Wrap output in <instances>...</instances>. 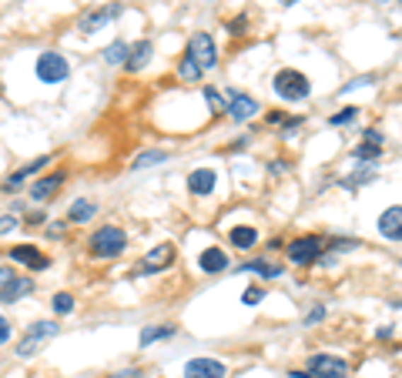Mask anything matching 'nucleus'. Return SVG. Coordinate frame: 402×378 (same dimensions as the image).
Segmentation results:
<instances>
[{
    "label": "nucleus",
    "instance_id": "f257e3e1",
    "mask_svg": "<svg viewBox=\"0 0 402 378\" xmlns=\"http://www.w3.org/2000/svg\"><path fill=\"white\" fill-rule=\"evenodd\" d=\"M88 248H91V254H94V258H117V254L127 248V235L121 231V228L104 225V228H98V231L91 235Z\"/></svg>",
    "mask_w": 402,
    "mask_h": 378
},
{
    "label": "nucleus",
    "instance_id": "f03ea898",
    "mask_svg": "<svg viewBox=\"0 0 402 378\" xmlns=\"http://www.w3.org/2000/svg\"><path fill=\"white\" fill-rule=\"evenodd\" d=\"M54 335H57V321H34V325H27L24 338L17 341V355H21V358L38 355Z\"/></svg>",
    "mask_w": 402,
    "mask_h": 378
},
{
    "label": "nucleus",
    "instance_id": "7ed1b4c3",
    "mask_svg": "<svg viewBox=\"0 0 402 378\" xmlns=\"http://www.w3.org/2000/svg\"><path fill=\"white\" fill-rule=\"evenodd\" d=\"M275 90L278 98H285V101H305L309 94H312V84H309V77L302 74V71H278L275 74Z\"/></svg>",
    "mask_w": 402,
    "mask_h": 378
},
{
    "label": "nucleus",
    "instance_id": "20e7f679",
    "mask_svg": "<svg viewBox=\"0 0 402 378\" xmlns=\"http://www.w3.org/2000/svg\"><path fill=\"white\" fill-rule=\"evenodd\" d=\"M34 71H38L40 84H61V81H67V74H71V64H67V57H61V54L44 51L38 57V64H34Z\"/></svg>",
    "mask_w": 402,
    "mask_h": 378
},
{
    "label": "nucleus",
    "instance_id": "39448f33",
    "mask_svg": "<svg viewBox=\"0 0 402 378\" xmlns=\"http://www.w3.org/2000/svg\"><path fill=\"white\" fill-rule=\"evenodd\" d=\"M188 57L198 64L201 71H212L214 64H218V51H214L212 34H195L188 44Z\"/></svg>",
    "mask_w": 402,
    "mask_h": 378
},
{
    "label": "nucleus",
    "instance_id": "423d86ee",
    "mask_svg": "<svg viewBox=\"0 0 402 378\" xmlns=\"http://www.w3.org/2000/svg\"><path fill=\"white\" fill-rule=\"evenodd\" d=\"M309 375L312 378H345L349 375V365L335 358V355H312L309 358Z\"/></svg>",
    "mask_w": 402,
    "mask_h": 378
},
{
    "label": "nucleus",
    "instance_id": "0eeeda50",
    "mask_svg": "<svg viewBox=\"0 0 402 378\" xmlns=\"http://www.w3.org/2000/svg\"><path fill=\"white\" fill-rule=\"evenodd\" d=\"M318 252H322V241L315 238V235H309V238H295L289 244V258L295 261V265H312L315 258H318Z\"/></svg>",
    "mask_w": 402,
    "mask_h": 378
},
{
    "label": "nucleus",
    "instance_id": "6e6552de",
    "mask_svg": "<svg viewBox=\"0 0 402 378\" xmlns=\"http://www.w3.org/2000/svg\"><path fill=\"white\" fill-rule=\"evenodd\" d=\"M175 261V244H154L148 254H144V261H141V271L144 275H154V271H164V268Z\"/></svg>",
    "mask_w": 402,
    "mask_h": 378
},
{
    "label": "nucleus",
    "instance_id": "1a4fd4ad",
    "mask_svg": "<svg viewBox=\"0 0 402 378\" xmlns=\"http://www.w3.org/2000/svg\"><path fill=\"white\" fill-rule=\"evenodd\" d=\"M11 258L17 261V265H27L30 271H44V268H50V258L38 252V244H17V248H11Z\"/></svg>",
    "mask_w": 402,
    "mask_h": 378
},
{
    "label": "nucleus",
    "instance_id": "9d476101",
    "mask_svg": "<svg viewBox=\"0 0 402 378\" xmlns=\"http://www.w3.org/2000/svg\"><path fill=\"white\" fill-rule=\"evenodd\" d=\"M121 13V4H108V7H100V11H91L81 17V34H94V30H100L104 24H111L114 17Z\"/></svg>",
    "mask_w": 402,
    "mask_h": 378
},
{
    "label": "nucleus",
    "instance_id": "9b49d317",
    "mask_svg": "<svg viewBox=\"0 0 402 378\" xmlns=\"http://www.w3.org/2000/svg\"><path fill=\"white\" fill-rule=\"evenodd\" d=\"M185 378H225V365L214 358H191L185 365Z\"/></svg>",
    "mask_w": 402,
    "mask_h": 378
},
{
    "label": "nucleus",
    "instance_id": "f8f14e48",
    "mask_svg": "<svg viewBox=\"0 0 402 378\" xmlns=\"http://www.w3.org/2000/svg\"><path fill=\"white\" fill-rule=\"evenodd\" d=\"M44 164H50V154H44V158H34V161H27L24 167H21V171H13V175L7 177V181H4V191H7V194H13V191L21 188V184H24V181H27L30 175L44 171Z\"/></svg>",
    "mask_w": 402,
    "mask_h": 378
},
{
    "label": "nucleus",
    "instance_id": "ddd939ff",
    "mask_svg": "<svg viewBox=\"0 0 402 378\" xmlns=\"http://www.w3.org/2000/svg\"><path fill=\"white\" fill-rule=\"evenodd\" d=\"M379 231H382V238L402 241V204L382 211V218H379Z\"/></svg>",
    "mask_w": 402,
    "mask_h": 378
},
{
    "label": "nucleus",
    "instance_id": "4468645a",
    "mask_svg": "<svg viewBox=\"0 0 402 378\" xmlns=\"http://www.w3.org/2000/svg\"><path fill=\"white\" fill-rule=\"evenodd\" d=\"M30 291H34V281H30V278H17V275H13L7 285H0V302L13 305V302H21V298H27Z\"/></svg>",
    "mask_w": 402,
    "mask_h": 378
},
{
    "label": "nucleus",
    "instance_id": "2eb2a0df",
    "mask_svg": "<svg viewBox=\"0 0 402 378\" xmlns=\"http://www.w3.org/2000/svg\"><path fill=\"white\" fill-rule=\"evenodd\" d=\"M228 114L235 117V121H248V117H255V111H258V101L255 98H248V94H228Z\"/></svg>",
    "mask_w": 402,
    "mask_h": 378
},
{
    "label": "nucleus",
    "instance_id": "dca6fc26",
    "mask_svg": "<svg viewBox=\"0 0 402 378\" xmlns=\"http://www.w3.org/2000/svg\"><path fill=\"white\" fill-rule=\"evenodd\" d=\"M64 184V175L57 171V175H47L40 177V181H34L30 184V201H50L54 194H57V188Z\"/></svg>",
    "mask_w": 402,
    "mask_h": 378
},
{
    "label": "nucleus",
    "instance_id": "f3484780",
    "mask_svg": "<svg viewBox=\"0 0 402 378\" xmlns=\"http://www.w3.org/2000/svg\"><path fill=\"white\" fill-rule=\"evenodd\" d=\"M198 268L205 271V275H218V271H225L228 268V254L212 244V248H205V252L198 254Z\"/></svg>",
    "mask_w": 402,
    "mask_h": 378
},
{
    "label": "nucleus",
    "instance_id": "a211bd4d",
    "mask_svg": "<svg viewBox=\"0 0 402 378\" xmlns=\"http://www.w3.org/2000/svg\"><path fill=\"white\" fill-rule=\"evenodd\" d=\"M188 191L191 194H212L214 191V171L212 167H198L188 175Z\"/></svg>",
    "mask_w": 402,
    "mask_h": 378
},
{
    "label": "nucleus",
    "instance_id": "6ab92c4d",
    "mask_svg": "<svg viewBox=\"0 0 402 378\" xmlns=\"http://www.w3.org/2000/svg\"><path fill=\"white\" fill-rule=\"evenodd\" d=\"M379 154H382V134L379 131H365V141L355 148V158L359 161H372Z\"/></svg>",
    "mask_w": 402,
    "mask_h": 378
},
{
    "label": "nucleus",
    "instance_id": "aec40b11",
    "mask_svg": "<svg viewBox=\"0 0 402 378\" xmlns=\"http://www.w3.org/2000/svg\"><path fill=\"white\" fill-rule=\"evenodd\" d=\"M151 54H154V47H151L148 40H138V44L131 47V54H127L125 67H127V71H141V67L151 61Z\"/></svg>",
    "mask_w": 402,
    "mask_h": 378
},
{
    "label": "nucleus",
    "instance_id": "412c9836",
    "mask_svg": "<svg viewBox=\"0 0 402 378\" xmlns=\"http://www.w3.org/2000/svg\"><path fill=\"white\" fill-rule=\"evenodd\" d=\"M228 241H231L235 248H241V252H248V248H255V244H258V231H255V228H248V225H239V228H231Z\"/></svg>",
    "mask_w": 402,
    "mask_h": 378
},
{
    "label": "nucleus",
    "instance_id": "4be33fe9",
    "mask_svg": "<svg viewBox=\"0 0 402 378\" xmlns=\"http://www.w3.org/2000/svg\"><path fill=\"white\" fill-rule=\"evenodd\" d=\"M94 215H98V204L84 201V198H81V201H74V204H71V211H67V218H71L74 225H84V221H91Z\"/></svg>",
    "mask_w": 402,
    "mask_h": 378
},
{
    "label": "nucleus",
    "instance_id": "5701e85b",
    "mask_svg": "<svg viewBox=\"0 0 402 378\" xmlns=\"http://www.w3.org/2000/svg\"><path fill=\"white\" fill-rule=\"evenodd\" d=\"M178 328L175 325H154V328H144V331H141V345H144V348H148V345H154V341H161V338H171V335H175Z\"/></svg>",
    "mask_w": 402,
    "mask_h": 378
},
{
    "label": "nucleus",
    "instance_id": "b1692460",
    "mask_svg": "<svg viewBox=\"0 0 402 378\" xmlns=\"http://www.w3.org/2000/svg\"><path fill=\"white\" fill-rule=\"evenodd\" d=\"M178 74H181V81H188V84H198L205 71H201L198 64H195L188 54H185V57H181V67H178Z\"/></svg>",
    "mask_w": 402,
    "mask_h": 378
},
{
    "label": "nucleus",
    "instance_id": "393cba45",
    "mask_svg": "<svg viewBox=\"0 0 402 378\" xmlns=\"http://www.w3.org/2000/svg\"><path fill=\"white\" fill-rule=\"evenodd\" d=\"M127 54H131V47H127L125 40H114L111 47L104 51V61H108V64H125V61H127Z\"/></svg>",
    "mask_w": 402,
    "mask_h": 378
},
{
    "label": "nucleus",
    "instance_id": "a878e982",
    "mask_svg": "<svg viewBox=\"0 0 402 378\" xmlns=\"http://www.w3.org/2000/svg\"><path fill=\"white\" fill-rule=\"evenodd\" d=\"M50 305H54V312H57V315H71V312H74V295H67V291H57Z\"/></svg>",
    "mask_w": 402,
    "mask_h": 378
},
{
    "label": "nucleus",
    "instance_id": "bb28decb",
    "mask_svg": "<svg viewBox=\"0 0 402 378\" xmlns=\"http://www.w3.org/2000/svg\"><path fill=\"white\" fill-rule=\"evenodd\" d=\"M241 271H255V275H262V278H275L282 268H275V265H268V261H255V265H245Z\"/></svg>",
    "mask_w": 402,
    "mask_h": 378
},
{
    "label": "nucleus",
    "instance_id": "cd10ccee",
    "mask_svg": "<svg viewBox=\"0 0 402 378\" xmlns=\"http://www.w3.org/2000/svg\"><path fill=\"white\" fill-rule=\"evenodd\" d=\"M164 158H168V151H144L138 161H134V167H151V164L164 161Z\"/></svg>",
    "mask_w": 402,
    "mask_h": 378
},
{
    "label": "nucleus",
    "instance_id": "c85d7f7f",
    "mask_svg": "<svg viewBox=\"0 0 402 378\" xmlns=\"http://www.w3.org/2000/svg\"><path fill=\"white\" fill-rule=\"evenodd\" d=\"M205 98H208V104H212V114H225V111H228L225 101H222V98H218L212 88H205Z\"/></svg>",
    "mask_w": 402,
    "mask_h": 378
},
{
    "label": "nucleus",
    "instance_id": "c756f323",
    "mask_svg": "<svg viewBox=\"0 0 402 378\" xmlns=\"http://www.w3.org/2000/svg\"><path fill=\"white\" fill-rule=\"evenodd\" d=\"M349 121H355V107H345L342 114H332V117H328V124H332V127H335V124H349Z\"/></svg>",
    "mask_w": 402,
    "mask_h": 378
},
{
    "label": "nucleus",
    "instance_id": "7c9ffc66",
    "mask_svg": "<svg viewBox=\"0 0 402 378\" xmlns=\"http://www.w3.org/2000/svg\"><path fill=\"white\" fill-rule=\"evenodd\" d=\"M262 298H265V291L258 288V285H251V288L245 291V298H241V302H245V305H258Z\"/></svg>",
    "mask_w": 402,
    "mask_h": 378
},
{
    "label": "nucleus",
    "instance_id": "2f4dec72",
    "mask_svg": "<svg viewBox=\"0 0 402 378\" xmlns=\"http://www.w3.org/2000/svg\"><path fill=\"white\" fill-rule=\"evenodd\" d=\"M13 228H17V218H13V215H4V218H0V235H11Z\"/></svg>",
    "mask_w": 402,
    "mask_h": 378
},
{
    "label": "nucleus",
    "instance_id": "473e14b6",
    "mask_svg": "<svg viewBox=\"0 0 402 378\" xmlns=\"http://www.w3.org/2000/svg\"><path fill=\"white\" fill-rule=\"evenodd\" d=\"M7 338H11V321H7V318L0 315V345H4Z\"/></svg>",
    "mask_w": 402,
    "mask_h": 378
},
{
    "label": "nucleus",
    "instance_id": "72a5a7b5",
    "mask_svg": "<svg viewBox=\"0 0 402 378\" xmlns=\"http://www.w3.org/2000/svg\"><path fill=\"white\" fill-rule=\"evenodd\" d=\"M141 372L138 368H127V372H117V375H111V378H138Z\"/></svg>",
    "mask_w": 402,
    "mask_h": 378
},
{
    "label": "nucleus",
    "instance_id": "f704fd0d",
    "mask_svg": "<svg viewBox=\"0 0 402 378\" xmlns=\"http://www.w3.org/2000/svg\"><path fill=\"white\" fill-rule=\"evenodd\" d=\"M11 278H13V271H11V268H0V285H7Z\"/></svg>",
    "mask_w": 402,
    "mask_h": 378
},
{
    "label": "nucleus",
    "instance_id": "c9c22d12",
    "mask_svg": "<svg viewBox=\"0 0 402 378\" xmlns=\"http://www.w3.org/2000/svg\"><path fill=\"white\" fill-rule=\"evenodd\" d=\"M278 4H282V7H292V4H299V0H278Z\"/></svg>",
    "mask_w": 402,
    "mask_h": 378
}]
</instances>
